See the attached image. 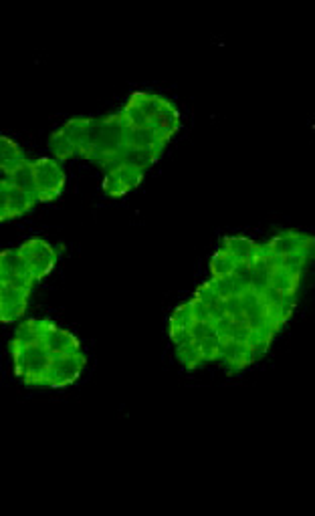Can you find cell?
Returning <instances> with one entry per match:
<instances>
[{"mask_svg":"<svg viewBox=\"0 0 315 516\" xmlns=\"http://www.w3.org/2000/svg\"><path fill=\"white\" fill-rule=\"evenodd\" d=\"M315 234L283 228L267 240L227 234L202 281L168 317V339L186 371L219 365L237 375L269 355L291 323Z\"/></svg>","mask_w":315,"mask_h":516,"instance_id":"6da1fadb","label":"cell"},{"mask_svg":"<svg viewBox=\"0 0 315 516\" xmlns=\"http://www.w3.org/2000/svg\"><path fill=\"white\" fill-rule=\"evenodd\" d=\"M11 351V361L15 375L27 385L35 387V390H47L49 385V375L55 365V361L65 355V353H55L51 351L33 331L29 319H25L9 345ZM83 351V349H81ZM75 353V351H73Z\"/></svg>","mask_w":315,"mask_h":516,"instance_id":"7a4b0ae2","label":"cell"},{"mask_svg":"<svg viewBox=\"0 0 315 516\" xmlns=\"http://www.w3.org/2000/svg\"><path fill=\"white\" fill-rule=\"evenodd\" d=\"M17 250L39 283H43L51 275V271L59 263L61 252H63V248L53 246L51 242H47L45 238H39V236L21 242L17 246Z\"/></svg>","mask_w":315,"mask_h":516,"instance_id":"3957f363","label":"cell"},{"mask_svg":"<svg viewBox=\"0 0 315 516\" xmlns=\"http://www.w3.org/2000/svg\"><path fill=\"white\" fill-rule=\"evenodd\" d=\"M146 174H148V170H144L138 164H132V162L120 164V166L105 172L101 190L108 198H124L128 194L136 192L144 184Z\"/></svg>","mask_w":315,"mask_h":516,"instance_id":"5b68a950","label":"cell"},{"mask_svg":"<svg viewBox=\"0 0 315 516\" xmlns=\"http://www.w3.org/2000/svg\"><path fill=\"white\" fill-rule=\"evenodd\" d=\"M33 176L41 204H49L61 198L67 184L63 162H59L57 158H37L33 160Z\"/></svg>","mask_w":315,"mask_h":516,"instance_id":"277c9868","label":"cell"},{"mask_svg":"<svg viewBox=\"0 0 315 516\" xmlns=\"http://www.w3.org/2000/svg\"><path fill=\"white\" fill-rule=\"evenodd\" d=\"M39 198L9 180H0V222L19 220L39 206Z\"/></svg>","mask_w":315,"mask_h":516,"instance_id":"8992f818","label":"cell"},{"mask_svg":"<svg viewBox=\"0 0 315 516\" xmlns=\"http://www.w3.org/2000/svg\"><path fill=\"white\" fill-rule=\"evenodd\" d=\"M27 158L25 150L9 136L0 138V170L5 168H15L19 164H23Z\"/></svg>","mask_w":315,"mask_h":516,"instance_id":"ba28073f","label":"cell"},{"mask_svg":"<svg viewBox=\"0 0 315 516\" xmlns=\"http://www.w3.org/2000/svg\"><path fill=\"white\" fill-rule=\"evenodd\" d=\"M29 303L31 295L11 289H0V321L5 325L21 321L29 309Z\"/></svg>","mask_w":315,"mask_h":516,"instance_id":"52a82bcc","label":"cell"}]
</instances>
